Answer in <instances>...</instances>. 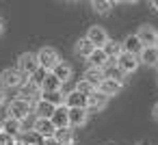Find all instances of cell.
Instances as JSON below:
<instances>
[{
  "label": "cell",
  "mask_w": 158,
  "mask_h": 145,
  "mask_svg": "<svg viewBox=\"0 0 158 145\" xmlns=\"http://www.w3.org/2000/svg\"><path fill=\"white\" fill-rule=\"evenodd\" d=\"M26 82H28V78L18 67H7L0 74V87L2 89H22Z\"/></svg>",
  "instance_id": "cell-1"
},
{
  "label": "cell",
  "mask_w": 158,
  "mask_h": 145,
  "mask_svg": "<svg viewBox=\"0 0 158 145\" xmlns=\"http://www.w3.org/2000/svg\"><path fill=\"white\" fill-rule=\"evenodd\" d=\"M7 113H9V117L15 119V121H24V119L31 117V113H33V104H31L26 97H15L13 102H9Z\"/></svg>",
  "instance_id": "cell-2"
},
{
  "label": "cell",
  "mask_w": 158,
  "mask_h": 145,
  "mask_svg": "<svg viewBox=\"0 0 158 145\" xmlns=\"http://www.w3.org/2000/svg\"><path fill=\"white\" fill-rule=\"evenodd\" d=\"M18 69H20L26 78H31V76L39 69V59H37V54H35V52H24V54H20V59H18Z\"/></svg>",
  "instance_id": "cell-3"
},
{
  "label": "cell",
  "mask_w": 158,
  "mask_h": 145,
  "mask_svg": "<svg viewBox=\"0 0 158 145\" xmlns=\"http://www.w3.org/2000/svg\"><path fill=\"white\" fill-rule=\"evenodd\" d=\"M37 59H39V67H44L46 72H52L59 63H61V56L54 48H41L37 52Z\"/></svg>",
  "instance_id": "cell-4"
},
{
  "label": "cell",
  "mask_w": 158,
  "mask_h": 145,
  "mask_svg": "<svg viewBox=\"0 0 158 145\" xmlns=\"http://www.w3.org/2000/svg\"><path fill=\"white\" fill-rule=\"evenodd\" d=\"M136 37L143 44V48H158V31L152 24H143L136 31Z\"/></svg>",
  "instance_id": "cell-5"
},
{
  "label": "cell",
  "mask_w": 158,
  "mask_h": 145,
  "mask_svg": "<svg viewBox=\"0 0 158 145\" xmlns=\"http://www.w3.org/2000/svg\"><path fill=\"white\" fill-rule=\"evenodd\" d=\"M115 65H117V67H119L123 74H132V72H136V69H139L141 61H139V56H134V54L121 52V54L115 59Z\"/></svg>",
  "instance_id": "cell-6"
},
{
  "label": "cell",
  "mask_w": 158,
  "mask_h": 145,
  "mask_svg": "<svg viewBox=\"0 0 158 145\" xmlns=\"http://www.w3.org/2000/svg\"><path fill=\"white\" fill-rule=\"evenodd\" d=\"M87 39H89L95 48H104V46L110 41L108 33H106L102 26H91V28H89V33H87Z\"/></svg>",
  "instance_id": "cell-7"
},
{
  "label": "cell",
  "mask_w": 158,
  "mask_h": 145,
  "mask_svg": "<svg viewBox=\"0 0 158 145\" xmlns=\"http://www.w3.org/2000/svg\"><path fill=\"white\" fill-rule=\"evenodd\" d=\"M33 130H35L41 139H46V141L54 139V134H56V128H54V123H52L50 119H35Z\"/></svg>",
  "instance_id": "cell-8"
},
{
  "label": "cell",
  "mask_w": 158,
  "mask_h": 145,
  "mask_svg": "<svg viewBox=\"0 0 158 145\" xmlns=\"http://www.w3.org/2000/svg\"><path fill=\"white\" fill-rule=\"evenodd\" d=\"M87 100H89V95H85L76 89L65 93V106L67 108H87Z\"/></svg>",
  "instance_id": "cell-9"
},
{
  "label": "cell",
  "mask_w": 158,
  "mask_h": 145,
  "mask_svg": "<svg viewBox=\"0 0 158 145\" xmlns=\"http://www.w3.org/2000/svg\"><path fill=\"white\" fill-rule=\"evenodd\" d=\"M67 113H69V128H82L89 121L87 108H67Z\"/></svg>",
  "instance_id": "cell-10"
},
{
  "label": "cell",
  "mask_w": 158,
  "mask_h": 145,
  "mask_svg": "<svg viewBox=\"0 0 158 145\" xmlns=\"http://www.w3.org/2000/svg\"><path fill=\"white\" fill-rule=\"evenodd\" d=\"M87 61L91 63V67H98V69H106V67L110 65V59H108V54L104 52V48H95L93 54H91Z\"/></svg>",
  "instance_id": "cell-11"
},
{
  "label": "cell",
  "mask_w": 158,
  "mask_h": 145,
  "mask_svg": "<svg viewBox=\"0 0 158 145\" xmlns=\"http://www.w3.org/2000/svg\"><path fill=\"white\" fill-rule=\"evenodd\" d=\"M50 121L54 123L56 130H65V128H69V113H67V106H59V108L54 110V115L50 117Z\"/></svg>",
  "instance_id": "cell-12"
},
{
  "label": "cell",
  "mask_w": 158,
  "mask_h": 145,
  "mask_svg": "<svg viewBox=\"0 0 158 145\" xmlns=\"http://www.w3.org/2000/svg\"><path fill=\"white\" fill-rule=\"evenodd\" d=\"M121 50H123V52H128V54L139 56V54L143 52V44L139 41V37H136V35H128V37L121 41Z\"/></svg>",
  "instance_id": "cell-13"
},
{
  "label": "cell",
  "mask_w": 158,
  "mask_h": 145,
  "mask_svg": "<svg viewBox=\"0 0 158 145\" xmlns=\"http://www.w3.org/2000/svg\"><path fill=\"white\" fill-rule=\"evenodd\" d=\"M85 80L91 85V87H95V89H100V85L106 80V74H104V69H98V67H89L87 72H85Z\"/></svg>",
  "instance_id": "cell-14"
},
{
  "label": "cell",
  "mask_w": 158,
  "mask_h": 145,
  "mask_svg": "<svg viewBox=\"0 0 158 145\" xmlns=\"http://www.w3.org/2000/svg\"><path fill=\"white\" fill-rule=\"evenodd\" d=\"M141 65L147 67H158V48H143V52L139 54Z\"/></svg>",
  "instance_id": "cell-15"
},
{
  "label": "cell",
  "mask_w": 158,
  "mask_h": 145,
  "mask_svg": "<svg viewBox=\"0 0 158 145\" xmlns=\"http://www.w3.org/2000/svg\"><path fill=\"white\" fill-rule=\"evenodd\" d=\"M106 104H108V97L102 95L100 91H95L87 100V110H102V108H106Z\"/></svg>",
  "instance_id": "cell-16"
},
{
  "label": "cell",
  "mask_w": 158,
  "mask_h": 145,
  "mask_svg": "<svg viewBox=\"0 0 158 145\" xmlns=\"http://www.w3.org/2000/svg\"><path fill=\"white\" fill-rule=\"evenodd\" d=\"M76 56H80V59H89L91 54H93V50H95V46L87 39V37H82V39H78V44H76Z\"/></svg>",
  "instance_id": "cell-17"
},
{
  "label": "cell",
  "mask_w": 158,
  "mask_h": 145,
  "mask_svg": "<svg viewBox=\"0 0 158 145\" xmlns=\"http://www.w3.org/2000/svg\"><path fill=\"white\" fill-rule=\"evenodd\" d=\"M61 87H63V82L50 72V74L46 76L44 85H41V93H56V91H61Z\"/></svg>",
  "instance_id": "cell-18"
},
{
  "label": "cell",
  "mask_w": 158,
  "mask_h": 145,
  "mask_svg": "<svg viewBox=\"0 0 158 145\" xmlns=\"http://www.w3.org/2000/svg\"><path fill=\"white\" fill-rule=\"evenodd\" d=\"M54 110H56V106H52V104H48V102H44V100H37V102H35L37 119H50V117L54 115Z\"/></svg>",
  "instance_id": "cell-19"
},
{
  "label": "cell",
  "mask_w": 158,
  "mask_h": 145,
  "mask_svg": "<svg viewBox=\"0 0 158 145\" xmlns=\"http://www.w3.org/2000/svg\"><path fill=\"white\" fill-rule=\"evenodd\" d=\"M121 87H123V85H119V82H115V80H108V78H106V80L100 85V89H98V91H100L102 95H106V97H113V95H117V93L121 91Z\"/></svg>",
  "instance_id": "cell-20"
},
{
  "label": "cell",
  "mask_w": 158,
  "mask_h": 145,
  "mask_svg": "<svg viewBox=\"0 0 158 145\" xmlns=\"http://www.w3.org/2000/svg\"><path fill=\"white\" fill-rule=\"evenodd\" d=\"M104 74H106V78H108V80H115V82H119V85H123V82H126V74L115 65V61H110V65L104 69Z\"/></svg>",
  "instance_id": "cell-21"
},
{
  "label": "cell",
  "mask_w": 158,
  "mask_h": 145,
  "mask_svg": "<svg viewBox=\"0 0 158 145\" xmlns=\"http://www.w3.org/2000/svg\"><path fill=\"white\" fill-rule=\"evenodd\" d=\"M0 128H2V132H5V134L15 136V134H20V130H22V121H15V119L7 117L2 123H0Z\"/></svg>",
  "instance_id": "cell-22"
},
{
  "label": "cell",
  "mask_w": 158,
  "mask_h": 145,
  "mask_svg": "<svg viewBox=\"0 0 158 145\" xmlns=\"http://www.w3.org/2000/svg\"><path fill=\"white\" fill-rule=\"evenodd\" d=\"M52 74H54V76L63 82V85H65V82H69V78H72V67H69L65 61H61V63L52 69Z\"/></svg>",
  "instance_id": "cell-23"
},
{
  "label": "cell",
  "mask_w": 158,
  "mask_h": 145,
  "mask_svg": "<svg viewBox=\"0 0 158 145\" xmlns=\"http://www.w3.org/2000/svg\"><path fill=\"white\" fill-rule=\"evenodd\" d=\"M54 143H56V145H72V143H74V130H72V128L56 130V134H54Z\"/></svg>",
  "instance_id": "cell-24"
},
{
  "label": "cell",
  "mask_w": 158,
  "mask_h": 145,
  "mask_svg": "<svg viewBox=\"0 0 158 145\" xmlns=\"http://www.w3.org/2000/svg\"><path fill=\"white\" fill-rule=\"evenodd\" d=\"M104 52L108 54V59H110V61H115L123 50H121V44H119V41H113V39H110V41L104 46Z\"/></svg>",
  "instance_id": "cell-25"
},
{
  "label": "cell",
  "mask_w": 158,
  "mask_h": 145,
  "mask_svg": "<svg viewBox=\"0 0 158 145\" xmlns=\"http://www.w3.org/2000/svg\"><path fill=\"white\" fill-rule=\"evenodd\" d=\"M91 7H93V11H95V13L106 15V13H110L113 2H108V0H93V2H91Z\"/></svg>",
  "instance_id": "cell-26"
},
{
  "label": "cell",
  "mask_w": 158,
  "mask_h": 145,
  "mask_svg": "<svg viewBox=\"0 0 158 145\" xmlns=\"http://www.w3.org/2000/svg\"><path fill=\"white\" fill-rule=\"evenodd\" d=\"M48 74H50V72H46L44 67H39V69L28 78V82H33L35 87H39V89H41V85H44V80H46V76H48Z\"/></svg>",
  "instance_id": "cell-27"
},
{
  "label": "cell",
  "mask_w": 158,
  "mask_h": 145,
  "mask_svg": "<svg viewBox=\"0 0 158 145\" xmlns=\"http://www.w3.org/2000/svg\"><path fill=\"white\" fill-rule=\"evenodd\" d=\"M24 145H46V139H41V136L33 130V132L24 134Z\"/></svg>",
  "instance_id": "cell-28"
},
{
  "label": "cell",
  "mask_w": 158,
  "mask_h": 145,
  "mask_svg": "<svg viewBox=\"0 0 158 145\" xmlns=\"http://www.w3.org/2000/svg\"><path fill=\"white\" fill-rule=\"evenodd\" d=\"M76 91H80V93H85V95H91V93H95L98 89H95V87H91V85L82 78V80H78V85H76Z\"/></svg>",
  "instance_id": "cell-29"
},
{
  "label": "cell",
  "mask_w": 158,
  "mask_h": 145,
  "mask_svg": "<svg viewBox=\"0 0 158 145\" xmlns=\"http://www.w3.org/2000/svg\"><path fill=\"white\" fill-rule=\"evenodd\" d=\"M5 102H7V93H5V89H2V87H0V106H2Z\"/></svg>",
  "instance_id": "cell-30"
},
{
  "label": "cell",
  "mask_w": 158,
  "mask_h": 145,
  "mask_svg": "<svg viewBox=\"0 0 158 145\" xmlns=\"http://www.w3.org/2000/svg\"><path fill=\"white\" fill-rule=\"evenodd\" d=\"M149 7H152L154 11H158V0H152V2H149Z\"/></svg>",
  "instance_id": "cell-31"
},
{
  "label": "cell",
  "mask_w": 158,
  "mask_h": 145,
  "mask_svg": "<svg viewBox=\"0 0 158 145\" xmlns=\"http://www.w3.org/2000/svg\"><path fill=\"white\" fill-rule=\"evenodd\" d=\"M2 33H5V20L0 18V35H2Z\"/></svg>",
  "instance_id": "cell-32"
},
{
  "label": "cell",
  "mask_w": 158,
  "mask_h": 145,
  "mask_svg": "<svg viewBox=\"0 0 158 145\" xmlns=\"http://www.w3.org/2000/svg\"><path fill=\"white\" fill-rule=\"evenodd\" d=\"M154 119H158V102L154 104Z\"/></svg>",
  "instance_id": "cell-33"
}]
</instances>
